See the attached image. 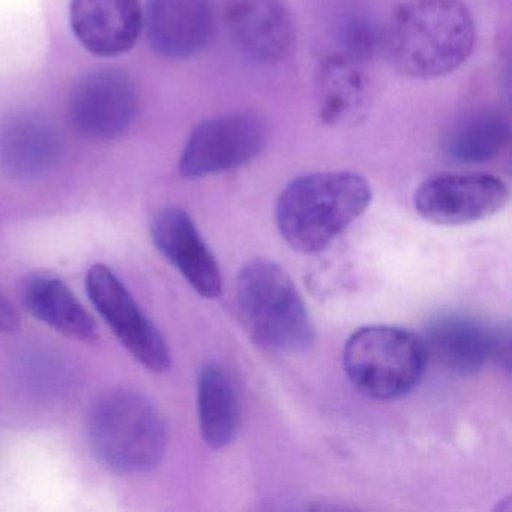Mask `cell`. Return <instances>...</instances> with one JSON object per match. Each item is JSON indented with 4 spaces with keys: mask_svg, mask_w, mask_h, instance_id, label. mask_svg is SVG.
I'll return each instance as SVG.
<instances>
[{
    "mask_svg": "<svg viewBox=\"0 0 512 512\" xmlns=\"http://www.w3.org/2000/svg\"><path fill=\"white\" fill-rule=\"evenodd\" d=\"M511 136L508 119L496 109L461 113L443 133L442 149L449 160L460 164H482L494 160Z\"/></svg>",
    "mask_w": 512,
    "mask_h": 512,
    "instance_id": "cell-18",
    "label": "cell"
},
{
    "mask_svg": "<svg viewBox=\"0 0 512 512\" xmlns=\"http://www.w3.org/2000/svg\"><path fill=\"white\" fill-rule=\"evenodd\" d=\"M62 154V131L43 113L20 112L0 127V166L11 178H40L58 166Z\"/></svg>",
    "mask_w": 512,
    "mask_h": 512,
    "instance_id": "cell-15",
    "label": "cell"
},
{
    "mask_svg": "<svg viewBox=\"0 0 512 512\" xmlns=\"http://www.w3.org/2000/svg\"><path fill=\"white\" fill-rule=\"evenodd\" d=\"M335 41L341 55L358 64L371 61L386 44V34L376 17L365 8L347 7L338 13L334 23Z\"/></svg>",
    "mask_w": 512,
    "mask_h": 512,
    "instance_id": "cell-20",
    "label": "cell"
},
{
    "mask_svg": "<svg viewBox=\"0 0 512 512\" xmlns=\"http://www.w3.org/2000/svg\"><path fill=\"white\" fill-rule=\"evenodd\" d=\"M151 233L160 253L202 298L220 296L223 280L217 260L187 212L164 209L152 221Z\"/></svg>",
    "mask_w": 512,
    "mask_h": 512,
    "instance_id": "cell-14",
    "label": "cell"
},
{
    "mask_svg": "<svg viewBox=\"0 0 512 512\" xmlns=\"http://www.w3.org/2000/svg\"><path fill=\"white\" fill-rule=\"evenodd\" d=\"M428 356L460 376L479 373L488 364L511 368V328L463 314L431 320L425 338Z\"/></svg>",
    "mask_w": 512,
    "mask_h": 512,
    "instance_id": "cell-8",
    "label": "cell"
},
{
    "mask_svg": "<svg viewBox=\"0 0 512 512\" xmlns=\"http://www.w3.org/2000/svg\"><path fill=\"white\" fill-rule=\"evenodd\" d=\"M368 83L361 64L341 53L320 62L316 76V107L320 121L329 127H347L367 112Z\"/></svg>",
    "mask_w": 512,
    "mask_h": 512,
    "instance_id": "cell-16",
    "label": "cell"
},
{
    "mask_svg": "<svg viewBox=\"0 0 512 512\" xmlns=\"http://www.w3.org/2000/svg\"><path fill=\"white\" fill-rule=\"evenodd\" d=\"M20 325H22V320H20L19 313L14 310L13 305L4 296H0V332L13 334V332L19 331Z\"/></svg>",
    "mask_w": 512,
    "mask_h": 512,
    "instance_id": "cell-21",
    "label": "cell"
},
{
    "mask_svg": "<svg viewBox=\"0 0 512 512\" xmlns=\"http://www.w3.org/2000/svg\"><path fill=\"white\" fill-rule=\"evenodd\" d=\"M428 352L424 340L397 326L358 329L344 346L343 365L358 391L376 400H395L421 382Z\"/></svg>",
    "mask_w": 512,
    "mask_h": 512,
    "instance_id": "cell-5",
    "label": "cell"
},
{
    "mask_svg": "<svg viewBox=\"0 0 512 512\" xmlns=\"http://www.w3.org/2000/svg\"><path fill=\"white\" fill-rule=\"evenodd\" d=\"M226 23L251 61L278 64L295 49L296 23L286 0H227Z\"/></svg>",
    "mask_w": 512,
    "mask_h": 512,
    "instance_id": "cell-11",
    "label": "cell"
},
{
    "mask_svg": "<svg viewBox=\"0 0 512 512\" xmlns=\"http://www.w3.org/2000/svg\"><path fill=\"white\" fill-rule=\"evenodd\" d=\"M20 298L29 313L65 337L82 343L97 341L94 319L64 281L46 275H32L20 286Z\"/></svg>",
    "mask_w": 512,
    "mask_h": 512,
    "instance_id": "cell-17",
    "label": "cell"
},
{
    "mask_svg": "<svg viewBox=\"0 0 512 512\" xmlns=\"http://www.w3.org/2000/svg\"><path fill=\"white\" fill-rule=\"evenodd\" d=\"M268 140V125L254 113L209 119L197 125L185 143L179 173L200 179L239 169L259 157Z\"/></svg>",
    "mask_w": 512,
    "mask_h": 512,
    "instance_id": "cell-6",
    "label": "cell"
},
{
    "mask_svg": "<svg viewBox=\"0 0 512 512\" xmlns=\"http://www.w3.org/2000/svg\"><path fill=\"white\" fill-rule=\"evenodd\" d=\"M86 289L98 313L143 367L154 373L169 370L170 352L163 335L112 269L106 265L92 266Z\"/></svg>",
    "mask_w": 512,
    "mask_h": 512,
    "instance_id": "cell-9",
    "label": "cell"
},
{
    "mask_svg": "<svg viewBox=\"0 0 512 512\" xmlns=\"http://www.w3.org/2000/svg\"><path fill=\"white\" fill-rule=\"evenodd\" d=\"M88 436L98 460L125 475L160 466L169 443L160 410L131 391L107 392L95 401L89 412Z\"/></svg>",
    "mask_w": 512,
    "mask_h": 512,
    "instance_id": "cell-4",
    "label": "cell"
},
{
    "mask_svg": "<svg viewBox=\"0 0 512 512\" xmlns=\"http://www.w3.org/2000/svg\"><path fill=\"white\" fill-rule=\"evenodd\" d=\"M70 26L83 49L97 58L130 52L143 32L140 0H70Z\"/></svg>",
    "mask_w": 512,
    "mask_h": 512,
    "instance_id": "cell-13",
    "label": "cell"
},
{
    "mask_svg": "<svg viewBox=\"0 0 512 512\" xmlns=\"http://www.w3.org/2000/svg\"><path fill=\"white\" fill-rule=\"evenodd\" d=\"M236 304L242 325L259 346L275 352H304L316 329L301 293L277 263L254 259L239 272Z\"/></svg>",
    "mask_w": 512,
    "mask_h": 512,
    "instance_id": "cell-3",
    "label": "cell"
},
{
    "mask_svg": "<svg viewBox=\"0 0 512 512\" xmlns=\"http://www.w3.org/2000/svg\"><path fill=\"white\" fill-rule=\"evenodd\" d=\"M139 113L136 83L119 68H97L77 80L68 100L74 130L92 142H112L128 133Z\"/></svg>",
    "mask_w": 512,
    "mask_h": 512,
    "instance_id": "cell-7",
    "label": "cell"
},
{
    "mask_svg": "<svg viewBox=\"0 0 512 512\" xmlns=\"http://www.w3.org/2000/svg\"><path fill=\"white\" fill-rule=\"evenodd\" d=\"M143 29L161 58L187 61L208 47L214 34L211 0H148Z\"/></svg>",
    "mask_w": 512,
    "mask_h": 512,
    "instance_id": "cell-12",
    "label": "cell"
},
{
    "mask_svg": "<svg viewBox=\"0 0 512 512\" xmlns=\"http://www.w3.org/2000/svg\"><path fill=\"white\" fill-rule=\"evenodd\" d=\"M197 407L205 442L214 449L229 446L238 431L239 397L232 374L224 365H203L197 383Z\"/></svg>",
    "mask_w": 512,
    "mask_h": 512,
    "instance_id": "cell-19",
    "label": "cell"
},
{
    "mask_svg": "<svg viewBox=\"0 0 512 512\" xmlns=\"http://www.w3.org/2000/svg\"><path fill=\"white\" fill-rule=\"evenodd\" d=\"M371 199L370 184L356 173L301 176L278 197V230L293 250L319 253L367 211Z\"/></svg>",
    "mask_w": 512,
    "mask_h": 512,
    "instance_id": "cell-2",
    "label": "cell"
},
{
    "mask_svg": "<svg viewBox=\"0 0 512 512\" xmlns=\"http://www.w3.org/2000/svg\"><path fill=\"white\" fill-rule=\"evenodd\" d=\"M475 41V20L461 0H409L395 11L386 34L395 70L418 80L454 73Z\"/></svg>",
    "mask_w": 512,
    "mask_h": 512,
    "instance_id": "cell-1",
    "label": "cell"
},
{
    "mask_svg": "<svg viewBox=\"0 0 512 512\" xmlns=\"http://www.w3.org/2000/svg\"><path fill=\"white\" fill-rule=\"evenodd\" d=\"M508 200V185L496 176L437 175L419 185L415 209L430 223L463 226L493 217Z\"/></svg>",
    "mask_w": 512,
    "mask_h": 512,
    "instance_id": "cell-10",
    "label": "cell"
}]
</instances>
